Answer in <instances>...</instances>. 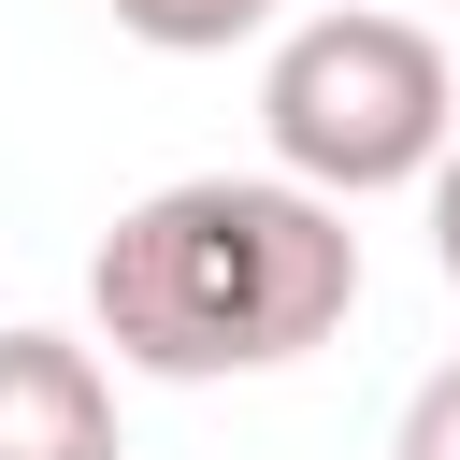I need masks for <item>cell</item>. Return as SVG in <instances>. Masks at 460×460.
<instances>
[{
	"mask_svg": "<svg viewBox=\"0 0 460 460\" xmlns=\"http://www.w3.org/2000/svg\"><path fill=\"white\" fill-rule=\"evenodd\" d=\"M0 460H129L115 446V374L72 331H0Z\"/></svg>",
	"mask_w": 460,
	"mask_h": 460,
	"instance_id": "obj_3",
	"label": "cell"
},
{
	"mask_svg": "<svg viewBox=\"0 0 460 460\" xmlns=\"http://www.w3.org/2000/svg\"><path fill=\"white\" fill-rule=\"evenodd\" d=\"M288 0H115V29L129 43H158V58H230V43H259Z\"/></svg>",
	"mask_w": 460,
	"mask_h": 460,
	"instance_id": "obj_4",
	"label": "cell"
},
{
	"mask_svg": "<svg viewBox=\"0 0 460 460\" xmlns=\"http://www.w3.org/2000/svg\"><path fill=\"white\" fill-rule=\"evenodd\" d=\"M345 302H359V230L302 172L144 187L86 259V331L115 345V374H158V388L288 374L345 331Z\"/></svg>",
	"mask_w": 460,
	"mask_h": 460,
	"instance_id": "obj_1",
	"label": "cell"
},
{
	"mask_svg": "<svg viewBox=\"0 0 460 460\" xmlns=\"http://www.w3.org/2000/svg\"><path fill=\"white\" fill-rule=\"evenodd\" d=\"M388 460H460V359H431V374L402 388V431H388Z\"/></svg>",
	"mask_w": 460,
	"mask_h": 460,
	"instance_id": "obj_5",
	"label": "cell"
},
{
	"mask_svg": "<svg viewBox=\"0 0 460 460\" xmlns=\"http://www.w3.org/2000/svg\"><path fill=\"white\" fill-rule=\"evenodd\" d=\"M431 273H446V288H460V144H446V158H431Z\"/></svg>",
	"mask_w": 460,
	"mask_h": 460,
	"instance_id": "obj_6",
	"label": "cell"
},
{
	"mask_svg": "<svg viewBox=\"0 0 460 460\" xmlns=\"http://www.w3.org/2000/svg\"><path fill=\"white\" fill-rule=\"evenodd\" d=\"M259 144L273 172L331 187V201H388V187H431V158L460 144V72L417 14H302L259 72Z\"/></svg>",
	"mask_w": 460,
	"mask_h": 460,
	"instance_id": "obj_2",
	"label": "cell"
}]
</instances>
